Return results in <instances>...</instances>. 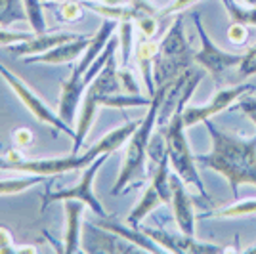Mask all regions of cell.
Instances as JSON below:
<instances>
[{
  "mask_svg": "<svg viewBox=\"0 0 256 254\" xmlns=\"http://www.w3.org/2000/svg\"><path fill=\"white\" fill-rule=\"evenodd\" d=\"M204 126L212 138V149L210 153L195 155V160L199 166L222 174L230 182L234 199H239L241 186H256V134L250 138L228 134L210 118L204 120Z\"/></svg>",
  "mask_w": 256,
  "mask_h": 254,
  "instance_id": "6da1fadb",
  "label": "cell"
},
{
  "mask_svg": "<svg viewBox=\"0 0 256 254\" xmlns=\"http://www.w3.org/2000/svg\"><path fill=\"white\" fill-rule=\"evenodd\" d=\"M201 78H203V71L193 69L192 76H190L188 84L184 88V92H182L180 104L176 107L174 115L170 116V120L162 126L160 132L164 134V140H166V151H168V160H170L172 170L184 180L186 186L195 188L203 199H206V201L210 202L212 199H210L208 191L204 188L203 178H201V174H199V170H197L195 155L192 153L190 144H188V138H186V128L188 126H186L184 115H182V113H184V107L188 106V102H190V98L193 96V92L197 90Z\"/></svg>",
  "mask_w": 256,
  "mask_h": 254,
  "instance_id": "7a4b0ae2",
  "label": "cell"
},
{
  "mask_svg": "<svg viewBox=\"0 0 256 254\" xmlns=\"http://www.w3.org/2000/svg\"><path fill=\"white\" fill-rule=\"evenodd\" d=\"M164 90L166 84L157 86V92L153 96L150 104V109L146 116L142 118L140 126L136 132L130 136L126 142V151H124V159H122V166L118 172V178L111 190V195H120L124 193L128 188L140 186L144 178H146V160H148V146H150L153 128L157 124V116H159L160 102L164 98Z\"/></svg>",
  "mask_w": 256,
  "mask_h": 254,
  "instance_id": "3957f363",
  "label": "cell"
},
{
  "mask_svg": "<svg viewBox=\"0 0 256 254\" xmlns=\"http://www.w3.org/2000/svg\"><path fill=\"white\" fill-rule=\"evenodd\" d=\"M118 31V22L113 20H104L96 34L92 36V40L88 44L84 54L80 56L78 64L71 69V74L62 82V94H60V109L58 113L65 122H69L71 126H76V116H78V106H80V98L84 96V84H82V76L86 74L88 67L98 60V56L104 52L107 42L115 36Z\"/></svg>",
  "mask_w": 256,
  "mask_h": 254,
  "instance_id": "277c9868",
  "label": "cell"
},
{
  "mask_svg": "<svg viewBox=\"0 0 256 254\" xmlns=\"http://www.w3.org/2000/svg\"><path fill=\"white\" fill-rule=\"evenodd\" d=\"M193 48L190 46L186 32H184V18L182 14L174 16L172 25L164 32L159 42V54L153 64V80L155 86L172 82L182 73L193 67Z\"/></svg>",
  "mask_w": 256,
  "mask_h": 254,
  "instance_id": "5b68a950",
  "label": "cell"
},
{
  "mask_svg": "<svg viewBox=\"0 0 256 254\" xmlns=\"http://www.w3.org/2000/svg\"><path fill=\"white\" fill-rule=\"evenodd\" d=\"M120 80H118V64L115 54L109 58V62L106 64V67L98 73V76L88 84V88L84 90L82 102H80V109H78V116H76V136H75V146H73V155H78L82 144H84L86 136L90 132V128L94 124L98 116V111L102 107L104 98L109 94H117L120 90Z\"/></svg>",
  "mask_w": 256,
  "mask_h": 254,
  "instance_id": "8992f818",
  "label": "cell"
},
{
  "mask_svg": "<svg viewBox=\"0 0 256 254\" xmlns=\"http://www.w3.org/2000/svg\"><path fill=\"white\" fill-rule=\"evenodd\" d=\"M0 76L4 78V82L10 86L12 92L18 96V100L27 107V111H29L36 120H40L42 124H48V126L56 128L58 132H64V134H67L69 138L75 142V136H76L75 128L71 126L69 122H65L64 118L60 116V113H54L52 109L46 106L29 86L25 84V80H22L16 73H12L8 67H4V64H0Z\"/></svg>",
  "mask_w": 256,
  "mask_h": 254,
  "instance_id": "52a82bcc",
  "label": "cell"
},
{
  "mask_svg": "<svg viewBox=\"0 0 256 254\" xmlns=\"http://www.w3.org/2000/svg\"><path fill=\"white\" fill-rule=\"evenodd\" d=\"M193 23H195V29H197L199 40H201L199 52H195V56H193V64L199 65L203 71H206L216 82H220L222 76L230 69H234V67H237V65L243 62V56L245 54H234V52H228V50H222L208 36V32L204 31L201 16L197 12L193 14Z\"/></svg>",
  "mask_w": 256,
  "mask_h": 254,
  "instance_id": "ba28073f",
  "label": "cell"
},
{
  "mask_svg": "<svg viewBox=\"0 0 256 254\" xmlns=\"http://www.w3.org/2000/svg\"><path fill=\"white\" fill-rule=\"evenodd\" d=\"M107 157H109V153H104V155H100L94 162H90L88 166H84L82 172H80V178H78V182H76L73 188L46 193V195L42 197V202H44L42 210H46V206L52 204V202H64V201H67V199H76V201L84 202L88 208H92V212L98 214V218H106V216H109L107 210L104 208V204H102L100 199L94 195V190H92L94 178H96V174L100 172V168L106 164Z\"/></svg>",
  "mask_w": 256,
  "mask_h": 254,
  "instance_id": "9c48e42d",
  "label": "cell"
},
{
  "mask_svg": "<svg viewBox=\"0 0 256 254\" xmlns=\"http://www.w3.org/2000/svg\"><path fill=\"white\" fill-rule=\"evenodd\" d=\"M256 86L252 82H241V84H234V86H228V88H218L214 96L210 98L208 104L204 106H188L184 107V122L186 126L192 128L199 122H204L208 118H212L214 115L218 113H224L226 109L237 104L241 96L248 94V92H254Z\"/></svg>",
  "mask_w": 256,
  "mask_h": 254,
  "instance_id": "30bf717a",
  "label": "cell"
},
{
  "mask_svg": "<svg viewBox=\"0 0 256 254\" xmlns=\"http://www.w3.org/2000/svg\"><path fill=\"white\" fill-rule=\"evenodd\" d=\"M140 230L150 235L157 244H160L166 252L174 254H222L228 252V246L214 243H203L197 241L195 235H186V233H170L159 230V228H142Z\"/></svg>",
  "mask_w": 256,
  "mask_h": 254,
  "instance_id": "8fae6325",
  "label": "cell"
},
{
  "mask_svg": "<svg viewBox=\"0 0 256 254\" xmlns=\"http://www.w3.org/2000/svg\"><path fill=\"white\" fill-rule=\"evenodd\" d=\"M84 230L86 232L82 233V241H80L82 252H140L142 250L134 243L100 228L98 224L86 222Z\"/></svg>",
  "mask_w": 256,
  "mask_h": 254,
  "instance_id": "7c38bea8",
  "label": "cell"
},
{
  "mask_svg": "<svg viewBox=\"0 0 256 254\" xmlns=\"http://www.w3.org/2000/svg\"><path fill=\"white\" fill-rule=\"evenodd\" d=\"M172 188V214L178 230L186 235H195V202L186 190V184L178 174H170Z\"/></svg>",
  "mask_w": 256,
  "mask_h": 254,
  "instance_id": "4fadbf2b",
  "label": "cell"
},
{
  "mask_svg": "<svg viewBox=\"0 0 256 254\" xmlns=\"http://www.w3.org/2000/svg\"><path fill=\"white\" fill-rule=\"evenodd\" d=\"M90 40H92V36L78 34V36L73 38V40H67V42H64V44H58V46L52 48L50 52L23 58V62H25V64H46V65L73 64L76 58H80V56L84 54V50L88 48Z\"/></svg>",
  "mask_w": 256,
  "mask_h": 254,
  "instance_id": "5bb4252c",
  "label": "cell"
},
{
  "mask_svg": "<svg viewBox=\"0 0 256 254\" xmlns=\"http://www.w3.org/2000/svg\"><path fill=\"white\" fill-rule=\"evenodd\" d=\"M84 202L76 199H67L64 201V252H82L80 241H82V212H84Z\"/></svg>",
  "mask_w": 256,
  "mask_h": 254,
  "instance_id": "9a60e30c",
  "label": "cell"
},
{
  "mask_svg": "<svg viewBox=\"0 0 256 254\" xmlns=\"http://www.w3.org/2000/svg\"><path fill=\"white\" fill-rule=\"evenodd\" d=\"M78 34L75 32H42V34H34L31 40L22 44H16V46H10L12 54L16 58H29V56H38V54L50 52L52 48H56L58 44H64L67 40H73Z\"/></svg>",
  "mask_w": 256,
  "mask_h": 254,
  "instance_id": "2e32d148",
  "label": "cell"
},
{
  "mask_svg": "<svg viewBox=\"0 0 256 254\" xmlns=\"http://www.w3.org/2000/svg\"><path fill=\"white\" fill-rule=\"evenodd\" d=\"M157 54H159V42H155L153 38H142L136 44L134 58H136V64H138V69L142 73V80L146 82L150 98H153L155 92H157V86H155V80H153V64H155Z\"/></svg>",
  "mask_w": 256,
  "mask_h": 254,
  "instance_id": "e0dca14e",
  "label": "cell"
},
{
  "mask_svg": "<svg viewBox=\"0 0 256 254\" xmlns=\"http://www.w3.org/2000/svg\"><path fill=\"white\" fill-rule=\"evenodd\" d=\"M162 204H164V201H162L160 193L157 191V188L150 182V186L146 188L144 195L140 197L138 204H136V206L132 208V212L126 216V224L128 226H132V228H136V230H140L142 222L150 216L151 212L157 210V208L162 206Z\"/></svg>",
  "mask_w": 256,
  "mask_h": 254,
  "instance_id": "ac0fdd59",
  "label": "cell"
},
{
  "mask_svg": "<svg viewBox=\"0 0 256 254\" xmlns=\"http://www.w3.org/2000/svg\"><path fill=\"white\" fill-rule=\"evenodd\" d=\"M256 214V199H245L222 206V208H214L203 214V218H218V220H230V218H245V216H254Z\"/></svg>",
  "mask_w": 256,
  "mask_h": 254,
  "instance_id": "d6986e66",
  "label": "cell"
},
{
  "mask_svg": "<svg viewBox=\"0 0 256 254\" xmlns=\"http://www.w3.org/2000/svg\"><path fill=\"white\" fill-rule=\"evenodd\" d=\"M44 180H46V176H40V174H25L22 178L0 180V195H18V193H23V191L42 184Z\"/></svg>",
  "mask_w": 256,
  "mask_h": 254,
  "instance_id": "ffe728a7",
  "label": "cell"
},
{
  "mask_svg": "<svg viewBox=\"0 0 256 254\" xmlns=\"http://www.w3.org/2000/svg\"><path fill=\"white\" fill-rule=\"evenodd\" d=\"M20 22H27L23 0H0V27L8 29Z\"/></svg>",
  "mask_w": 256,
  "mask_h": 254,
  "instance_id": "44dd1931",
  "label": "cell"
},
{
  "mask_svg": "<svg viewBox=\"0 0 256 254\" xmlns=\"http://www.w3.org/2000/svg\"><path fill=\"white\" fill-rule=\"evenodd\" d=\"M151 100L150 96L142 94H109L104 98L102 107H115V109H126V107H150Z\"/></svg>",
  "mask_w": 256,
  "mask_h": 254,
  "instance_id": "7402d4cb",
  "label": "cell"
},
{
  "mask_svg": "<svg viewBox=\"0 0 256 254\" xmlns=\"http://www.w3.org/2000/svg\"><path fill=\"white\" fill-rule=\"evenodd\" d=\"M118 56H120V67H128V62L132 58V44H134V22L118 23Z\"/></svg>",
  "mask_w": 256,
  "mask_h": 254,
  "instance_id": "603a6c76",
  "label": "cell"
},
{
  "mask_svg": "<svg viewBox=\"0 0 256 254\" xmlns=\"http://www.w3.org/2000/svg\"><path fill=\"white\" fill-rule=\"evenodd\" d=\"M27 23L31 25L34 34L46 32V18H44V0H23Z\"/></svg>",
  "mask_w": 256,
  "mask_h": 254,
  "instance_id": "cb8c5ba5",
  "label": "cell"
},
{
  "mask_svg": "<svg viewBox=\"0 0 256 254\" xmlns=\"http://www.w3.org/2000/svg\"><path fill=\"white\" fill-rule=\"evenodd\" d=\"M134 25L142 32V38H153L159 31V18L155 14H144L134 22Z\"/></svg>",
  "mask_w": 256,
  "mask_h": 254,
  "instance_id": "d4e9b609",
  "label": "cell"
},
{
  "mask_svg": "<svg viewBox=\"0 0 256 254\" xmlns=\"http://www.w3.org/2000/svg\"><path fill=\"white\" fill-rule=\"evenodd\" d=\"M228 38L235 46H245L248 42V25L232 22L228 27Z\"/></svg>",
  "mask_w": 256,
  "mask_h": 254,
  "instance_id": "484cf974",
  "label": "cell"
},
{
  "mask_svg": "<svg viewBox=\"0 0 256 254\" xmlns=\"http://www.w3.org/2000/svg\"><path fill=\"white\" fill-rule=\"evenodd\" d=\"M237 74H239L241 78L256 74V44L245 52V56H243V62L237 65Z\"/></svg>",
  "mask_w": 256,
  "mask_h": 254,
  "instance_id": "4316f807",
  "label": "cell"
},
{
  "mask_svg": "<svg viewBox=\"0 0 256 254\" xmlns=\"http://www.w3.org/2000/svg\"><path fill=\"white\" fill-rule=\"evenodd\" d=\"M34 36V32H14V31H6L4 27H0V46H16V44H22L31 40Z\"/></svg>",
  "mask_w": 256,
  "mask_h": 254,
  "instance_id": "83f0119b",
  "label": "cell"
},
{
  "mask_svg": "<svg viewBox=\"0 0 256 254\" xmlns=\"http://www.w3.org/2000/svg\"><path fill=\"white\" fill-rule=\"evenodd\" d=\"M197 2H201V0H172L168 6L160 8L159 14H157V18H172V16H178V14H182L184 10H188L190 6H195Z\"/></svg>",
  "mask_w": 256,
  "mask_h": 254,
  "instance_id": "f1b7e54d",
  "label": "cell"
},
{
  "mask_svg": "<svg viewBox=\"0 0 256 254\" xmlns=\"http://www.w3.org/2000/svg\"><path fill=\"white\" fill-rule=\"evenodd\" d=\"M118 80H120L122 90H126L128 94H142L140 84L136 82L134 74H132V71H130L128 67H120V65H118Z\"/></svg>",
  "mask_w": 256,
  "mask_h": 254,
  "instance_id": "f546056e",
  "label": "cell"
},
{
  "mask_svg": "<svg viewBox=\"0 0 256 254\" xmlns=\"http://www.w3.org/2000/svg\"><path fill=\"white\" fill-rule=\"evenodd\" d=\"M237 109H239L243 115L248 116L256 126V96H252V92H248V94L239 98V102H237Z\"/></svg>",
  "mask_w": 256,
  "mask_h": 254,
  "instance_id": "4dcf8cb0",
  "label": "cell"
},
{
  "mask_svg": "<svg viewBox=\"0 0 256 254\" xmlns=\"http://www.w3.org/2000/svg\"><path fill=\"white\" fill-rule=\"evenodd\" d=\"M12 140H14V146H16V148L25 149V148H31L32 146L34 134H32L29 128H18V130H14Z\"/></svg>",
  "mask_w": 256,
  "mask_h": 254,
  "instance_id": "1f68e13d",
  "label": "cell"
},
{
  "mask_svg": "<svg viewBox=\"0 0 256 254\" xmlns=\"http://www.w3.org/2000/svg\"><path fill=\"white\" fill-rule=\"evenodd\" d=\"M82 16V6H80V2H65L62 4V18H64L65 22L73 23L76 22L78 18Z\"/></svg>",
  "mask_w": 256,
  "mask_h": 254,
  "instance_id": "d6a6232c",
  "label": "cell"
},
{
  "mask_svg": "<svg viewBox=\"0 0 256 254\" xmlns=\"http://www.w3.org/2000/svg\"><path fill=\"white\" fill-rule=\"evenodd\" d=\"M18 254V246L14 244V237L8 228L0 226V254Z\"/></svg>",
  "mask_w": 256,
  "mask_h": 254,
  "instance_id": "836d02e7",
  "label": "cell"
},
{
  "mask_svg": "<svg viewBox=\"0 0 256 254\" xmlns=\"http://www.w3.org/2000/svg\"><path fill=\"white\" fill-rule=\"evenodd\" d=\"M23 159H25V155L22 153V149L16 148V146L6 151V160H10V162H20Z\"/></svg>",
  "mask_w": 256,
  "mask_h": 254,
  "instance_id": "e575fe53",
  "label": "cell"
},
{
  "mask_svg": "<svg viewBox=\"0 0 256 254\" xmlns=\"http://www.w3.org/2000/svg\"><path fill=\"white\" fill-rule=\"evenodd\" d=\"M34 252H38V250L32 244H20L18 246V254H34Z\"/></svg>",
  "mask_w": 256,
  "mask_h": 254,
  "instance_id": "d590c367",
  "label": "cell"
},
{
  "mask_svg": "<svg viewBox=\"0 0 256 254\" xmlns=\"http://www.w3.org/2000/svg\"><path fill=\"white\" fill-rule=\"evenodd\" d=\"M98 2H104L107 6H126L132 0H98Z\"/></svg>",
  "mask_w": 256,
  "mask_h": 254,
  "instance_id": "8d00e7d4",
  "label": "cell"
},
{
  "mask_svg": "<svg viewBox=\"0 0 256 254\" xmlns=\"http://www.w3.org/2000/svg\"><path fill=\"white\" fill-rule=\"evenodd\" d=\"M241 2H243L245 6H250V8H254L256 6V0H241Z\"/></svg>",
  "mask_w": 256,
  "mask_h": 254,
  "instance_id": "74e56055",
  "label": "cell"
},
{
  "mask_svg": "<svg viewBox=\"0 0 256 254\" xmlns=\"http://www.w3.org/2000/svg\"><path fill=\"white\" fill-rule=\"evenodd\" d=\"M243 252H246V254H256V244H252V246H248V248H245Z\"/></svg>",
  "mask_w": 256,
  "mask_h": 254,
  "instance_id": "f35d334b",
  "label": "cell"
},
{
  "mask_svg": "<svg viewBox=\"0 0 256 254\" xmlns=\"http://www.w3.org/2000/svg\"><path fill=\"white\" fill-rule=\"evenodd\" d=\"M52 2H60V4H65V2H75V0H52ZM76 2H80V0H76Z\"/></svg>",
  "mask_w": 256,
  "mask_h": 254,
  "instance_id": "ab89813d",
  "label": "cell"
}]
</instances>
